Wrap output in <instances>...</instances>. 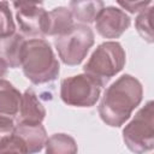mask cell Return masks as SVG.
Wrapping results in <instances>:
<instances>
[{
    "label": "cell",
    "mask_w": 154,
    "mask_h": 154,
    "mask_svg": "<svg viewBox=\"0 0 154 154\" xmlns=\"http://www.w3.org/2000/svg\"><path fill=\"white\" fill-rule=\"evenodd\" d=\"M0 154H28V152L24 143L16 135H11L0 143Z\"/></svg>",
    "instance_id": "ac0fdd59"
},
{
    "label": "cell",
    "mask_w": 154,
    "mask_h": 154,
    "mask_svg": "<svg viewBox=\"0 0 154 154\" xmlns=\"http://www.w3.org/2000/svg\"><path fill=\"white\" fill-rule=\"evenodd\" d=\"M93 45L94 32L85 24H73L66 32L54 40L60 60L69 66L81 64Z\"/></svg>",
    "instance_id": "5b68a950"
},
{
    "label": "cell",
    "mask_w": 154,
    "mask_h": 154,
    "mask_svg": "<svg viewBox=\"0 0 154 154\" xmlns=\"http://www.w3.org/2000/svg\"><path fill=\"white\" fill-rule=\"evenodd\" d=\"M13 135H16L24 143L28 154L40 153L47 141V132L42 123L41 124L18 123L14 126Z\"/></svg>",
    "instance_id": "9c48e42d"
},
{
    "label": "cell",
    "mask_w": 154,
    "mask_h": 154,
    "mask_svg": "<svg viewBox=\"0 0 154 154\" xmlns=\"http://www.w3.org/2000/svg\"><path fill=\"white\" fill-rule=\"evenodd\" d=\"M13 6L17 10L16 19L22 35L29 37H43L47 22V11L42 7V2L16 1Z\"/></svg>",
    "instance_id": "52a82bcc"
},
{
    "label": "cell",
    "mask_w": 154,
    "mask_h": 154,
    "mask_svg": "<svg viewBox=\"0 0 154 154\" xmlns=\"http://www.w3.org/2000/svg\"><path fill=\"white\" fill-rule=\"evenodd\" d=\"M130 24L131 18L116 6L103 7L95 19V29L105 38H118Z\"/></svg>",
    "instance_id": "ba28073f"
},
{
    "label": "cell",
    "mask_w": 154,
    "mask_h": 154,
    "mask_svg": "<svg viewBox=\"0 0 154 154\" xmlns=\"http://www.w3.org/2000/svg\"><path fill=\"white\" fill-rule=\"evenodd\" d=\"M22 69L25 77L34 84H43L57 79L60 66L48 41L31 38L24 45Z\"/></svg>",
    "instance_id": "7a4b0ae2"
},
{
    "label": "cell",
    "mask_w": 154,
    "mask_h": 154,
    "mask_svg": "<svg viewBox=\"0 0 154 154\" xmlns=\"http://www.w3.org/2000/svg\"><path fill=\"white\" fill-rule=\"evenodd\" d=\"M14 126H16L14 125V119L0 116V143L5 138H7L11 135H13Z\"/></svg>",
    "instance_id": "d6986e66"
},
{
    "label": "cell",
    "mask_w": 154,
    "mask_h": 154,
    "mask_svg": "<svg viewBox=\"0 0 154 154\" xmlns=\"http://www.w3.org/2000/svg\"><path fill=\"white\" fill-rule=\"evenodd\" d=\"M100 93V84L87 73L64 78L60 83V97L69 106L91 107L97 102Z\"/></svg>",
    "instance_id": "8992f818"
},
{
    "label": "cell",
    "mask_w": 154,
    "mask_h": 154,
    "mask_svg": "<svg viewBox=\"0 0 154 154\" xmlns=\"http://www.w3.org/2000/svg\"><path fill=\"white\" fill-rule=\"evenodd\" d=\"M105 7L102 1H71L70 11L72 17L76 18L81 24H90L95 22L100 11Z\"/></svg>",
    "instance_id": "5bb4252c"
},
{
    "label": "cell",
    "mask_w": 154,
    "mask_h": 154,
    "mask_svg": "<svg viewBox=\"0 0 154 154\" xmlns=\"http://www.w3.org/2000/svg\"><path fill=\"white\" fill-rule=\"evenodd\" d=\"M7 73V66L0 60V81L2 79V77H5Z\"/></svg>",
    "instance_id": "44dd1931"
},
{
    "label": "cell",
    "mask_w": 154,
    "mask_h": 154,
    "mask_svg": "<svg viewBox=\"0 0 154 154\" xmlns=\"http://www.w3.org/2000/svg\"><path fill=\"white\" fill-rule=\"evenodd\" d=\"M126 55L122 45L117 41H106L96 47L83 67L84 73L94 78L100 87L120 72L125 65Z\"/></svg>",
    "instance_id": "3957f363"
},
{
    "label": "cell",
    "mask_w": 154,
    "mask_h": 154,
    "mask_svg": "<svg viewBox=\"0 0 154 154\" xmlns=\"http://www.w3.org/2000/svg\"><path fill=\"white\" fill-rule=\"evenodd\" d=\"M46 117V109L38 100L36 93L29 88L24 91L20 99L18 123L24 124H41Z\"/></svg>",
    "instance_id": "8fae6325"
},
{
    "label": "cell",
    "mask_w": 154,
    "mask_h": 154,
    "mask_svg": "<svg viewBox=\"0 0 154 154\" xmlns=\"http://www.w3.org/2000/svg\"><path fill=\"white\" fill-rule=\"evenodd\" d=\"M143 88L141 82L131 75H123L116 79L103 93L99 105V114L103 123L119 128L141 103Z\"/></svg>",
    "instance_id": "6da1fadb"
},
{
    "label": "cell",
    "mask_w": 154,
    "mask_h": 154,
    "mask_svg": "<svg viewBox=\"0 0 154 154\" xmlns=\"http://www.w3.org/2000/svg\"><path fill=\"white\" fill-rule=\"evenodd\" d=\"M26 40L19 32H13L8 36L0 37V60L7 67L22 66V55Z\"/></svg>",
    "instance_id": "30bf717a"
},
{
    "label": "cell",
    "mask_w": 154,
    "mask_h": 154,
    "mask_svg": "<svg viewBox=\"0 0 154 154\" xmlns=\"http://www.w3.org/2000/svg\"><path fill=\"white\" fill-rule=\"evenodd\" d=\"M46 154H77L75 138L66 134H54L46 141Z\"/></svg>",
    "instance_id": "9a60e30c"
},
{
    "label": "cell",
    "mask_w": 154,
    "mask_h": 154,
    "mask_svg": "<svg viewBox=\"0 0 154 154\" xmlns=\"http://www.w3.org/2000/svg\"><path fill=\"white\" fill-rule=\"evenodd\" d=\"M16 25L7 1H0V37L13 34Z\"/></svg>",
    "instance_id": "e0dca14e"
},
{
    "label": "cell",
    "mask_w": 154,
    "mask_h": 154,
    "mask_svg": "<svg viewBox=\"0 0 154 154\" xmlns=\"http://www.w3.org/2000/svg\"><path fill=\"white\" fill-rule=\"evenodd\" d=\"M73 25V17L67 7L59 6L47 12V22L45 35L47 36H59L66 32Z\"/></svg>",
    "instance_id": "4fadbf2b"
},
{
    "label": "cell",
    "mask_w": 154,
    "mask_h": 154,
    "mask_svg": "<svg viewBox=\"0 0 154 154\" xmlns=\"http://www.w3.org/2000/svg\"><path fill=\"white\" fill-rule=\"evenodd\" d=\"M153 105V101L149 100L123 129L124 143L135 154H144L154 148Z\"/></svg>",
    "instance_id": "277c9868"
},
{
    "label": "cell",
    "mask_w": 154,
    "mask_h": 154,
    "mask_svg": "<svg viewBox=\"0 0 154 154\" xmlns=\"http://www.w3.org/2000/svg\"><path fill=\"white\" fill-rule=\"evenodd\" d=\"M150 4H152L150 1H137V2H132V1H118V5H120L123 8H125L130 13L140 12V11L147 8V6L150 5Z\"/></svg>",
    "instance_id": "ffe728a7"
},
{
    "label": "cell",
    "mask_w": 154,
    "mask_h": 154,
    "mask_svg": "<svg viewBox=\"0 0 154 154\" xmlns=\"http://www.w3.org/2000/svg\"><path fill=\"white\" fill-rule=\"evenodd\" d=\"M153 10L154 7H147L140 12V14L135 19V26L137 32L149 43L154 41L153 36V26H152V18H153Z\"/></svg>",
    "instance_id": "2e32d148"
},
{
    "label": "cell",
    "mask_w": 154,
    "mask_h": 154,
    "mask_svg": "<svg viewBox=\"0 0 154 154\" xmlns=\"http://www.w3.org/2000/svg\"><path fill=\"white\" fill-rule=\"evenodd\" d=\"M22 94L8 81H0V116L14 119L19 112Z\"/></svg>",
    "instance_id": "7c38bea8"
}]
</instances>
